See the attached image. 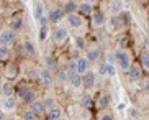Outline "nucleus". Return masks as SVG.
<instances>
[{
  "label": "nucleus",
  "mask_w": 149,
  "mask_h": 120,
  "mask_svg": "<svg viewBox=\"0 0 149 120\" xmlns=\"http://www.w3.org/2000/svg\"><path fill=\"white\" fill-rule=\"evenodd\" d=\"M48 36H49V27L48 25H40V33H38L40 43H44V41L48 40Z\"/></svg>",
  "instance_id": "nucleus-21"
},
{
  "label": "nucleus",
  "mask_w": 149,
  "mask_h": 120,
  "mask_svg": "<svg viewBox=\"0 0 149 120\" xmlns=\"http://www.w3.org/2000/svg\"><path fill=\"white\" fill-rule=\"evenodd\" d=\"M43 102H44V105H46V110H48V109H51V107L54 105V99L53 97H46Z\"/></svg>",
  "instance_id": "nucleus-38"
},
{
  "label": "nucleus",
  "mask_w": 149,
  "mask_h": 120,
  "mask_svg": "<svg viewBox=\"0 0 149 120\" xmlns=\"http://www.w3.org/2000/svg\"><path fill=\"white\" fill-rule=\"evenodd\" d=\"M64 17H66V13H64V10L59 8V7H51V8H49V12H48L49 23H59Z\"/></svg>",
  "instance_id": "nucleus-8"
},
{
  "label": "nucleus",
  "mask_w": 149,
  "mask_h": 120,
  "mask_svg": "<svg viewBox=\"0 0 149 120\" xmlns=\"http://www.w3.org/2000/svg\"><path fill=\"white\" fill-rule=\"evenodd\" d=\"M100 120H113V115H111V114H102L100 115Z\"/></svg>",
  "instance_id": "nucleus-41"
},
{
  "label": "nucleus",
  "mask_w": 149,
  "mask_h": 120,
  "mask_svg": "<svg viewBox=\"0 0 149 120\" xmlns=\"http://www.w3.org/2000/svg\"><path fill=\"white\" fill-rule=\"evenodd\" d=\"M98 74L107 76V72H105V62H100V64H98Z\"/></svg>",
  "instance_id": "nucleus-39"
},
{
  "label": "nucleus",
  "mask_w": 149,
  "mask_h": 120,
  "mask_svg": "<svg viewBox=\"0 0 149 120\" xmlns=\"http://www.w3.org/2000/svg\"><path fill=\"white\" fill-rule=\"evenodd\" d=\"M126 74H128V79L130 81H139L143 77V67L138 62H131L130 67L126 69Z\"/></svg>",
  "instance_id": "nucleus-5"
},
{
  "label": "nucleus",
  "mask_w": 149,
  "mask_h": 120,
  "mask_svg": "<svg viewBox=\"0 0 149 120\" xmlns=\"http://www.w3.org/2000/svg\"><path fill=\"white\" fill-rule=\"evenodd\" d=\"M2 119H5V114H3L2 110H0V120H2Z\"/></svg>",
  "instance_id": "nucleus-45"
},
{
  "label": "nucleus",
  "mask_w": 149,
  "mask_h": 120,
  "mask_svg": "<svg viewBox=\"0 0 149 120\" xmlns=\"http://www.w3.org/2000/svg\"><path fill=\"white\" fill-rule=\"evenodd\" d=\"M15 41V31L12 28H7V30L0 31V45H12Z\"/></svg>",
  "instance_id": "nucleus-10"
},
{
  "label": "nucleus",
  "mask_w": 149,
  "mask_h": 120,
  "mask_svg": "<svg viewBox=\"0 0 149 120\" xmlns=\"http://www.w3.org/2000/svg\"><path fill=\"white\" fill-rule=\"evenodd\" d=\"M3 76L10 81L17 79L18 76H20V66H18V62H15V61L7 62V66H5V69H3Z\"/></svg>",
  "instance_id": "nucleus-2"
},
{
  "label": "nucleus",
  "mask_w": 149,
  "mask_h": 120,
  "mask_svg": "<svg viewBox=\"0 0 149 120\" xmlns=\"http://www.w3.org/2000/svg\"><path fill=\"white\" fill-rule=\"evenodd\" d=\"M30 109L35 112L38 117H43L44 114H46V105H44V102H43V100H40V99L33 100V102L30 104Z\"/></svg>",
  "instance_id": "nucleus-12"
},
{
  "label": "nucleus",
  "mask_w": 149,
  "mask_h": 120,
  "mask_svg": "<svg viewBox=\"0 0 149 120\" xmlns=\"http://www.w3.org/2000/svg\"><path fill=\"white\" fill-rule=\"evenodd\" d=\"M38 23H40V25H48V23H49V20H48V15H43V17H41L40 20H38Z\"/></svg>",
  "instance_id": "nucleus-40"
},
{
  "label": "nucleus",
  "mask_w": 149,
  "mask_h": 120,
  "mask_svg": "<svg viewBox=\"0 0 149 120\" xmlns=\"http://www.w3.org/2000/svg\"><path fill=\"white\" fill-rule=\"evenodd\" d=\"M139 64H141V67H143V69H144V71H148L149 72V51H143V53H141V56H139Z\"/></svg>",
  "instance_id": "nucleus-22"
},
{
  "label": "nucleus",
  "mask_w": 149,
  "mask_h": 120,
  "mask_svg": "<svg viewBox=\"0 0 149 120\" xmlns=\"http://www.w3.org/2000/svg\"><path fill=\"white\" fill-rule=\"evenodd\" d=\"M33 15H35V20H36V22H38L41 17H43V15H44V7H43V4H36V5H35Z\"/></svg>",
  "instance_id": "nucleus-29"
},
{
  "label": "nucleus",
  "mask_w": 149,
  "mask_h": 120,
  "mask_svg": "<svg viewBox=\"0 0 149 120\" xmlns=\"http://www.w3.org/2000/svg\"><path fill=\"white\" fill-rule=\"evenodd\" d=\"M28 87H30L28 84H22L20 87H18V89H15V95H17L18 99H22V97H23V94L26 92V89H28Z\"/></svg>",
  "instance_id": "nucleus-34"
},
{
  "label": "nucleus",
  "mask_w": 149,
  "mask_h": 120,
  "mask_svg": "<svg viewBox=\"0 0 149 120\" xmlns=\"http://www.w3.org/2000/svg\"><path fill=\"white\" fill-rule=\"evenodd\" d=\"M77 12H79V13H82L84 17H85V15H90V13L93 12V5H92V4H88V2H85V0H84L82 4L77 5Z\"/></svg>",
  "instance_id": "nucleus-18"
},
{
  "label": "nucleus",
  "mask_w": 149,
  "mask_h": 120,
  "mask_svg": "<svg viewBox=\"0 0 149 120\" xmlns=\"http://www.w3.org/2000/svg\"><path fill=\"white\" fill-rule=\"evenodd\" d=\"M105 72L110 77H115V76H116V66L111 64V62H105Z\"/></svg>",
  "instance_id": "nucleus-31"
},
{
  "label": "nucleus",
  "mask_w": 149,
  "mask_h": 120,
  "mask_svg": "<svg viewBox=\"0 0 149 120\" xmlns=\"http://www.w3.org/2000/svg\"><path fill=\"white\" fill-rule=\"evenodd\" d=\"M23 51H25L28 56H35V54H36L35 43H31V41H23Z\"/></svg>",
  "instance_id": "nucleus-23"
},
{
  "label": "nucleus",
  "mask_w": 149,
  "mask_h": 120,
  "mask_svg": "<svg viewBox=\"0 0 149 120\" xmlns=\"http://www.w3.org/2000/svg\"><path fill=\"white\" fill-rule=\"evenodd\" d=\"M38 81H40V84H43L44 87H51L54 82V77L48 67H43V69L38 71Z\"/></svg>",
  "instance_id": "nucleus-4"
},
{
  "label": "nucleus",
  "mask_w": 149,
  "mask_h": 120,
  "mask_svg": "<svg viewBox=\"0 0 149 120\" xmlns=\"http://www.w3.org/2000/svg\"><path fill=\"white\" fill-rule=\"evenodd\" d=\"M139 112L136 107H128L126 109V119H139Z\"/></svg>",
  "instance_id": "nucleus-32"
},
{
  "label": "nucleus",
  "mask_w": 149,
  "mask_h": 120,
  "mask_svg": "<svg viewBox=\"0 0 149 120\" xmlns=\"http://www.w3.org/2000/svg\"><path fill=\"white\" fill-rule=\"evenodd\" d=\"M144 91H146V92L149 94V81H148V82H146V84H144Z\"/></svg>",
  "instance_id": "nucleus-43"
},
{
  "label": "nucleus",
  "mask_w": 149,
  "mask_h": 120,
  "mask_svg": "<svg viewBox=\"0 0 149 120\" xmlns=\"http://www.w3.org/2000/svg\"><path fill=\"white\" fill-rule=\"evenodd\" d=\"M44 115H46V119H48V120H59V119H62V109H61V107L53 105L51 109L46 110Z\"/></svg>",
  "instance_id": "nucleus-14"
},
{
  "label": "nucleus",
  "mask_w": 149,
  "mask_h": 120,
  "mask_svg": "<svg viewBox=\"0 0 149 120\" xmlns=\"http://www.w3.org/2000/svg\"><path fill=\"white\" fill-rule=\"evenodd\" d=\"M10 58V48L7 45H0V61H8Z\"/></svg>",
  "instance_id": "nucleus-26"
},
{
  "label": "nucleus",
  "mask_w": 149,
  "mask_h": 120,
  "mask_svg": "<svg viewBox=\"0 0 149 120\" xmlns=\"http://www.w3.org/2000/svg\"><path fill=\"white\" fill-rule=\"evenodd\" d=\"M69 82H70V86H72V89H80L84 86L82 74H80V72H72V74L69 76Z\"/></svg>",
  "instance_id": "nucleus-15"
},
{
  "label": "nucleus",
  "mask_w": 149,
  "mask_h": 120,
  "mask_svg": "<svg viewBox=\"0 0 149 120\" xmlns=\"http://www.w3.org/2000/svg\"><path fill=\"white\" fill-rule=\"evenodd\" d=\"M82 82H84V87H87V89H92L95 87L97 84V72L95 71H85L82 74Z\"/></svg>",
  "instance_id": "nucleus-9"
},
{
  "label": "nucleus",
  "mask_w": 149,
  "mask_h": 120,
  "mask_svg": "<svg viewBox=\"0 0 149 120\" xmlns=\"http://www.w3.org/2000/svg\"><path fill=\"white\" fill-rule=\"evenodd\" d=\"M62 10H64V13H74V12H77V4L75 2H72V0H67L66 4H64V7H62Z\"/></svg>",
  "instance_id": "nucleus-25"
},
{
  "label": "nucleus",
  "mask_w": 149,
  "mask_h": 120,
  "mask_svg": "<svg viewBox=\"0 0 149 120\" xmlns=\"http://www.w3.org/2000/svg\"><path fill=\"white\" fill-rule=\"evenodd\" d=\"M133 56L128 49H116L115 53V62H116V67H120L121 71H126L130 64L133 62Z\"/></svg>",
  "instance_id": "nucleus-1"
},
{
  "label": "nucleus",
  "mask_w": 149,
  "mask_h": 120,
  "mask_svg": "<svg viewBox=\"0 0 149 120\" xmlns=\"http://www.w3.org/2000/svg\"><path fill=\"white\" fill-rule=\"evenodd\" d=\"M85 2H88V4H92V5H95L98 0H85Z\"/></svg>",
  "instance_id": "nucleus-44"
},
{
  "label": "nucleus",
  "mask_w": 149,
  "mask_h": 120,
  "mask_svg": "<svg viewBox=\"0 0 149 120\" xmlns=\"http://www.w3.org/2000/svg\"><path fill=\"white\" fill-rule=\"evenodd\" d=\"M75 69L77 72L84 74L85 71L90 69V61L87 59V56H79V58H75Z\"/></svg>",
  "instance_id": "nucleus-11"
},
{
  "label": "nucleus",
  "mask_w": 149,
  "mask_h": 120,
  "mask_svg": "<svg viewBox=\"0 0 149 120\" xmlns=\"http://www.w3.org/2000/svg\"><path fill=\"white\" fill-rule=\"evenodd\" d=\"M3 109L8 112H13L17 109V97H15V94L13 95H7V99L3 102Z\"/></svg>",
  "instance_id": "nucleus-19"
},
{
  "label": "nucleus",
  "mask_w": 149,
  "mask_h": 120,
  "mask_svg": "<svg viewBox=\"0 0 149 120\" xmlns=\"http://www.w3.org/2000/svg\"><path fill=\"white\" fill-rule=\"evenodd\" d=\"M80 107H84V109H90V107L93 105V100H92V95L90 94H84L82 97H80Z\"/></svg>",
  "instance_id": "nucleus-24"
},
{
  "label": "nucleus",
  "mask_w": 149,
  "mask_h": 120,
  "mask_svg": "<svg viewBox=\"0 0 149 120\" xmlns=\"http://www.w3.org/2000/svg\"><path fill=\"white\" fill-rule=\"evenodd\" d=\"M57 81H61V82H66V81H69V72L66 71V69H59L56 74Z\"/></svg>",
  "instance_id": "nucleus-33"
},
{
  "label": "nucleus",
  "mask_w": 149,
  "mask_h": 120,
  "mask_svg": "<svg viewBox=\"0 0 149 120\" xmlns=\"http://www.w3.org/2000/svg\"><path fill=\"white\" fill-rule=\"evenodd\" d=\"M51 38H53V41L56 45H62V43H66L67 38H69V31H67L66 28H56V30H53V33H51Z\"/></svg>",
  "instance_id": "nucleus-7"
},
{
  "label": "nucleus",
  "mask_w": 149,
  "mask_h": 120,
  "mask_svg": "<svg viewBox=\"0 0 149 120\" xmlns=\"http://www.w3.org/2000/svg\"><path fill=\"white\" fill-rule=\"evenodd\" d=\"M23 2H30V0H23Z\"/></svg>",
  "instance_id": "nucleus-46"
},
{
  "label": "nucleus",
  "mask_w": 149,
  "mask_h": 120,
  "mask_svg": "<svg viewBox=\"0 0 149 120\" xmlns=\"http://www.w3.org/2000/svg\"><path fill=\"white\" fill-rule=\"evenodd\" d=\"M116 109H118V110H126V104H125V102H118Z\"/></svg>",
  "instance_id": "nucleus-42"
},
{
  "label": "nucleus",
  "mask_w": 149,
  "mask_h": 120,
  "mask_svg": "<svg viewBox=\"0 0 149 120\" xmlns=\"http://www.w3.org/2000/svg\"><path fill=\"white\" fill-rule=\"evenodd\" d=\"M36 99H38V94H36V91H35V89H31V87H28L26 92L23 94V97L20 99V100H22L23 104L30 105V104L33 102V100H36Z\"/></svg>",
  "instance_id": "nucleus-16"
},
{
  "label": "nucleus",
  "mask_w": 149,
  "mask_h": 120,
  "mask_svg": "<svg viewBox=\"0 0 149 120\" xmlns=\"http://www.w3.org/2000/svg\"><path fill=\"white\" fill-rule=\"evenodd\" d=\"M44 64H46V67L48 69H56L57 67V61H56V58H53V56H44Z\"/></svg>",
  "instance_id": "nucleus-28"
},
{
  "label": "nucleus",
  "mask_w": 149,
  "mask_h": 120,
  "mask_svg": "<svg viewBox=\"0 0 149 120\" xmlns=\"http://www.w3.org/2000/svg\"><path fill=\"white\" fill-rule=\"evenodd\" d=\"M2 94H3L5 97L7 95H13L15 94V86H13V81H10V79H7L2 84Z\"/></svg>",
  "instance_id": "nucleus-17"
},
{
  "label": "nucleus",
  "mask_w": 149,
  "mask_h": 120,
  "mask_svg": "<svg viewBox=\"0 0 149 120\" xmlns=\"http://www.w3.org/2000/svg\"><path fill=\"white\" fill-rule=\"evenodd\" d=\"M10 28L17 33V31H20L23 28V18L20 17V15H15L12 20H10Z\"/></svg>",
  "instance_id": "nucleus-20"
},
{
  "label": "nucleus",
  "mask_w": 149,
  "mask_h": 120,
  "mask_svg": "<svg viewBox=\"0 0 149 120\" xmlns=\"http://www.w3.org/2000/svg\"><path fill=\"white\" fill-rule=\"evenodd\" d=\"M110 104V95L108 94H102L100 97H98V107L100 109H107Z\"/></svg>",
  "instance_id": "nucleus-30"
},
{
  "label": "nucleus",
  "mask_w": 149,
  "mask_h": 120,
  "mask_svg": "<svg viewBox=\"0 0 149 120\" xmlns=\"http://www.w3.org/2000/svg\"><path fill=\"white\" fill-rule=\"evenodd\" d=\"M85 56H87V59L90 62L93 61H98L102 56V49L98 48V46H92V48H85Z\"/></svg>",
  "instance_id": "nucleus-13"
},
{
  "label": "nucleus",
  "mask_w": 149,
  "mask_h": 120,
  "mask_svg": "<svg viewBox=\"0 0 149 120\" xmlns=\"http://www.w3.org/2000/svg\"><path fill=\"white\" fill-rule=\"evenodd\" d=\"M74 46H75V49H85V48H87V41H85L84 36H75Z\"/></svg>",
  "instance_id": "nucleus-27"
},
{
  "label": "nucleus",
  "mask_w": 149,
  "mask_h": 120,
  "mask_svg": "<svg viewBox=\"0 0 149 120\" xmlns=\"http://www.w3.org/2000/svg\"><path fill=\"white\" fill-rule=\"evenodd\" d=\"M66 20H67V23H69L72 28H80V27H84V23H85L84 15L82 13H77V12H74V13H67L66 15Z\"/></svg>",
  "instance_id": "nucleus-6"
},
{
  "label": "nucleus",
  "mask_w": 149,
  "mask_h": 120,
  "mask_svg": "<svg viewBox=\"0 0 149 120\" xmlns=\"http://www.w3.org/2000/svg\"><path fill=\"white\" fill-rule=\"evenodd\" d=\"M111 10H113V13H115V15H116V13L120 15V12H121V2H120V0H115V2H113V7H111Z\"/></svg>",
  "instance_id": "nucleus-37"
},
{
  "label": "nucleus",
  "mask_w": 149,
  "mask_h": 120,
  "mask_svg": "<svg viewBox=\"0 0 149 120\" xmlns=\"http://www.w3.org/2000/svg\"><path fill=\"white\" fill-rule=\"evenodd\" d=\"M23 119H25V120H38L40 117L36 115V114H35L33 110H31V109H28V110L25 112V114H23Z\"/></svg>",
  "instance_id": "nucleus-35"
},
{
  "label": "nucleus",
  "mask_w": 149,
  "mask_h": 120,
  "mask_svg": "<svg viewBox=\"0 0 149 120\" xmlns=\"http://www.w3.org/2000/svg\"><path fill=\"white\" fill-rule=\"evenodd\" d=\"M66 71L69 72V76L72 74V72H77V69H75V59H70L66 64Z\"/></svg>",
  "instance_id": "nucleus-36"
},
{
  "label": "nucleus",
  "mask_w": 149,
  "mask_h": 120,
  "mask_svg": "<svg viewBox=\"0 0 149 120\" xmlns=\"http://www.w3.org/2000/svg\"><path fill=\"white\" fill-rule=\"evenodd\" d=\"M90 17H92V27H95V28L105 27L107 20H108L103 10H95V8H93V12L90 13Z\"/></svg>",
  "instance_id": "nucleus-3"
}]
</instances>
